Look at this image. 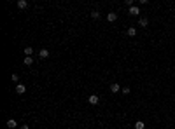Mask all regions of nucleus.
I'll use <instances>...</instances> for the list:
<instances>
[{"instance_id":"1","label":"nucleus","mask_w":175,"mask_h":129,"mask_svg":"<svg viewBox=\"0 0 175 129\" xmlns=\"http://www.w3.org/2000/svg\"><path fill=\"white\" fill-rule=\"evenodd\" d=\"M16 93L18 94H25L26 93V86H25V84H18L16 86Z\"/></svg>"},{"instance_id":"2","label":"nucleus","mask_w":175,"mask_h":129,"mask_svg":"<svg viewBox=\"0 0 175 129\" xmlns=\"http://www.w3.org/2000/svg\"><path fill=\"white\" fill-rule=\"evenodd\" d=\"M87 101L91 103V105H98V101H100V98L96 96V94H91L89 98H87Z\"/></svg>"},{"instance_id":"3","label":"nucleus","mask_w":175,"mask_h":129,"mask_svg":"<svg viewBox=\"0 0 175 129\" xmlns=\"http://www.w3.org/2000/svg\"><path fill=\"white\" fill-rule=\"evenodd\" d=\"M107 21H109V23L117 21V14H116V12H109V14H107Z\"/></svg>"},{"instance_id":"4","label":"nucleus","mask_w":175,"mask_h":129,"mask_svg":"<svg viewBox=\"0 0 175 129\" xmlns=\"http://www.w3.org/2000/svg\"><path fill=\"white\" fill-rule=\"evenodd\" d=\"M121 84H117V82H114V84H110V91L112 93H119V91H121Z\"/></svg>"},{"instance_id":"5","label":"nucleus","mask_w":175,"mask_h":129,"mask_svg":"<svg viewBox=\"0 0 175 129\" xmlns=\"http://www.w3.org/2000/svg\"><path fill=\"white\" fill-rule=\"evenodd\" d=\"M39 58H40V59L49 58V51H47V49H40V51H39Z\"/></svg>"},{"instance_id":"6","label":"nucleus","mask_w":175,"mask_h":129,"mask_svg":"<svg viewBox=\"0 0 175 129\" xmlns=\"http://www.w3.org/2000/svg\"><path fill=\"white\" fill-rule=\"evenodd\" d=\"M130 14H131V16H138V14H140V9H138V7H137V5H133V7H130Z\"/></svg>"},{"instance_id":"7","label":"nucleus","mask_w":175,"mask_h":129,"mask_svg":"<svg viewBox=\"0 0 175 129\" xmlns=\"http://www.w3.org/2000/svg\"><path fill=\"white\" fill-rule=\"evenodd\" d=\"M16 126H18V122L14 120V119H9V120H7V127H9V129H14Z\"/></svg>"},{"instance_id":"8","label":"nucleus","mask_w":175,"mask_h":129,"mask_svg":"<svg viewBox=\"0 0 175 129\" xmlns=\"http://www.w3.org/2000/svg\"><path fill=\"white\" fill-rule=\"evenodd\" d=\"M18 7H19V9H26V7H28V2H26V0H18Z\"/></svg>"},{"instance_id":"9","label":"nucleus","mask_w":175,"mask_h":129,"mask_svg":"<svg viewBox=\"0 0 175 129\" xmlns=\"http://www.w3.org/2000/svg\"><path fill=\"white\" fill-rule=\"evenodd\" d=\"M126 33H128V37H137V28H133V26H131V28L126 30Z\"/></svg>"},{"instance_id":"10","label":"nucleus","mask_w":175,"mask_h":129,"mask_svg":"<svg viewBox=\"0 0 175 129\" xmlns=\"http://www.w3.org/2000/svg\"><path fill=\"white\" fill-rule=\"evenodd\" d=\"M25 64H26V66L33 64V58H32V56H25Z\"/></svg>"},{"instance_id":"11","label":"nucleus","mask_w":175,"mask_h":129,"mask_svg":"<svg viewBox=\"0 0 175 129\" xmlns=\"http://www.w3.org/2000/svg\"><path fill=\"white\" fill-rule=\"evenodd\" d=\"M135 129H145V124L142 122V120H137L135 122Z\"/></svg>"},{"instance_id":"12","label":"nucleus","mask_w":175,"mask_h":129,"mask_svg":"<svg viewBox=\"0 0 175 129\" xmlns=\"http://www.w3.org/2000/svg\"><path fill=\"white\" fill-rule=\"evenodd\" d=\"M138 24H140V26H147V24H149V19H147V18H140Z\"/></svg>"},{"instance_id":"13","label":"nucleus","mask_w":175,"mask_h":129,"mask_svg":"<svg viewBox=\"0 0 175 129\" xmlns=\"http://www.w3.org/2000/svg\"><path fill=\"white\" fill-rule=\"evenodd\" d=\"M32 54H33V49H32V47H25V56H32Z\"/></svg>"},{"instance_id":"14","label":"nucleus","mask_w":175,"mask_h":129,"mask_svg":"<svg viewBox=\"0 0 175 129\" xmlns=\"http://www.w3.org/2000/svg\"><path fill=\"white\" fill-rule=\"evenodd\" d=\"M11 80H12V82H18V80H19L18 73H11Z\"/></svg>"},{"instance_id":"15","label":"nucleus","mask_w":175,"mask_h":129,"mask_svg":"<svg viewBox=\"0 0 175 129\" xmlns=\"http://www.w3.org/2000/svg\"><path fill=\"white\" fill-rule=\"evenodd\" d=\"M91 18H93V19H98L100 18V12L98 11H93V12H91Z\"/></svg>"},{"instance_id":"16","label":"nucleus","mask_w":175,"mask_h":129,"mask_svg":"<svg viewBox=\"0 0 175 129\" xmlns=\"http://www.w3.org/2000/svg\"><path fill=\"white\" fill-rule=\"evenodd\" d=\"M122 94H130V87L124 86V87H122Z\"/></svg>"},{"instance_id":"17","label":"nucleus","mask_w":175,"mask_h":129,"mask_svg":"<svg viewBox=\"0 0 175 129\" xmlns=\"http://www.w3.org/2000/svg\"><path fill=\"white\" fill-rule=\"evenodd\" d=\"M21 129H30V127L26 126V124H23V126H21Z\"/></svg>"}]
</instances>
